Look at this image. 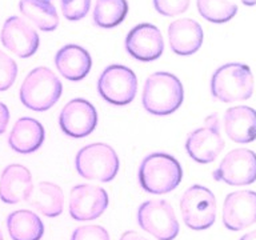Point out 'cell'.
<instances>
[{
    "label": "cell",
    "instance_id": "obj_1",
    "mask_svg": "<svg viewBox=\"0 0 256 240\" xmlns=\"http://www.w3.org/2000/svg\"><path fill=\"white\" fill-rule=\"evenodd\" d=\"M183 171L174 156L155 152L146 156L139 168V183L144 191L163 195L174 191L182 182Z\"/></svg>",
    "mask_w": 256,
    "mask_h": 240
},
{
    "label": "cell",
    "instance_id": "obj_2",
    "mask_svg": "<svg viewBox=\"0 0 256 240\" xmlns=\"http://www.w3.org/2000/svg\"><path fill=\"white\" fill-rule=\"evenodd\" d=\"M183 84L170 72H155L144 84L143 107L152 115H170L183 103Z\"/></svg>",
    "mask_w": 256,
    "mask_h": 240
},
{
    "label": "cell",
    "instance_id": "obj_3",
    "mask_svg": "<svg viewBox=\"0 0 256 240\" xmlns=\"http://www.w3.org/2000/svg\"><path fill=\"white\" fill-rule=\"evenodd\" d=\"M211 94L222 103H234L250 99L254 94L251 68L242 63H228L214 72Z\"/></svg>",
    "mask_w": 256,
    "mask_h": 240
},
{
    "label": "cell",
    "instance_id": "obj_4",
    "mask_svg": "<svg viewBox=\"0 0 256 240\" xmlns=\"http://www.w3.org/2000/svg\"><path fill=\"white\" fill-rule=\"evenodd\" d=\"M63 91L58 76L47 67L32 70L20 87L22 103L32 111L43 112L55 106Z\"/></svg>",
    "mask_w": 256,
    "mask_h": 240
},
{
    "label": "cell",
    "instance_id": "obj_5",
    "mask_svg": "<svg viewBox=\"0 0 256 240\" xmlns=\"http://www.w3.org/2000/svg\"><path fill=\"white\" fill-rule=\"evenodd\" d=\"M76 170L84 179L111 182L119 171V158L115 150L104 143H94L82 148L76 155Z\"/></svg>",
    "mask_w": 256,
    "mask_h": 240
},
{
    "label": "cell",
    "instance_id": "obj_6",
    "mask_svg": "<svg viewBox=\"0 0 256 240\" xmlns=\"http://www.w3.org/2000/svg\"><path fill=\"white\" fill-rule=\"evenodd\" d=\"M180 211L186 226L194 231H203L215 223L216 199L207 187L195 184L180 199Z\"/></svg>",
    "mask_w": 256,
    "mask_h": 240
},
{
    "label": "cell",
    "instance_id": "obj_7",
    "mask_svg": "<svg viewBox=\"0 0 256 240\" xmlns=\"http://www.w3.org/2000/svg\"><path fill=\"white\" fill-rule=\"evenodd\" d=\"M138 222L158 240H174L180 230L174 208L167 200L144 202L138 211Z\"/></svg>",
    "mask_w": 256,
    "mask_h": 240
},
{
    "label": "cell",
    "instance_id": "obj_8",
    "mask_svg": "<svg viewBox=\"0 0 256 240\" xmlns=\"http://www.w3.org/2000/svg\"><path fill=\"white\" fill-rule=\"evenodd\" d=\"M98 91L106 102L115 106L131 103L138 91V79L132 70L120 64L108 66L99 78Z\"/></svg>",
    "mask_w": 256,
    "mask_h": 240
},
{
    "label": "cell",
    "instance_id": "obj_9",
    "mask_svg": "<svg viewBox=\"0 0 256 240\" xmlns=\"http://www.w3.org/2000/svg\"><path fill=\"white\" fill-rule=\"evenodd\" d=\"M224 140L220 135L218 114H212L206 119L204 127L192 131L186 142V150L192 159L200 164L212 163L223 151Z\"/></svg>",
    "mask_w": 256,
    "mask_h": 240
},
{
    "label": "cell",
    "instance_id": "obj_10",
    "mask_svg": "<svg viewBox=\"0 0 256 240\" xmlns=\"http://www.w3.org/2000/svg\"><path fill=\"white\" fill-rule=\"evenodd\" d=\"M216 182L230 186H248L256 182V154L247 148H236L224 156L214 174Z\"/></svg>",
    "mask_w": 256,
    "mask_h": 240
},
{
    "label": "cell",
    "instance_id": "obj_11",
    "mask_svg": "<svg viewBox=\"0 0 256 240\" xmlns=\"http://www.w3.org/2000/svg\"><path fill=\"white\" fill-rule=\"evenodd\" d=\"M98 124L95 107L86 99L68 102L60 112L59 126L66 135L71 138L88 136Z\"/></svg>",
    "mask_w": 256,
    "mask_h": 240
},
{
    "label": "cell",
    "instance_id": "obj_12",
    "mask_svg": "<svg viewBox=\"0 0 256 240\" xmlns=\"http://www.w3.org/2000/svg\"><path fill=\"white\" fill-rule=\"evenodd\" d=\"M256 223V192H231L224 200L223 224L230 231H242Z\"/></svg>",
    "mask_w": 256,
    "mask_h": 240
},
{
    "label": "cell",
    "instance_id": "obj_13",
    "mask_svg": "<svg viewBox=\"0 0 256 240\" xmlns=\"http://www.w3.org/2000/svg\"><path fill=\"white\" fill-rule=\"evenodd\" d=\"M108 207V195L103 188L88 184L75 186L70 198V215L72 219L86 222L102 216Z\"/></svg>",
    "mask_w": 256,
    "mask_h": 240
},
{
    "label": "cell",
    "instance_id": "obj_14",
    "mask_svg": "<svg viewBox=\"0 0 256 240\" xmlns=\"http://www.w3.org/2000/svg\"><path fill=\"white\" fill-rule=\"evenodd\" d=\"M126 50L140 62L159 59L164 50V40L158 27L148 23L138 24L126 38Z\"/></svg>",
    "mask_w": 256,
    "mask_h": 240
},
{
    "label": "cell",
    "instance_id": "obj_15",
    "mask_svg": "<svg viewBox=\"0 0 256 240\" xmlns=\"http://www.w3.org/2000/svg\"><path fill=\"white\" fill-rule=\"evenodd\" d=\"M2 43L19 58H30L39 48V36L34 28L19 16L6 20L2 30Z\"/></svg>",
    "mask_w": 256,
    "mask_h": 240
},
{
    "label": "cell",
    "instance_id": "obj_16",
    "mask_svg": "<svg viewBox=\"0 0 256 240\" xmlns=\"http://www.w3.org/2000/svg\"><path fill=\"white\" fill-rule=\"evenodd\" d=\"M34 190L32 176L30 170L20 166L11 164L4 168L0 176V199L7 204H16L28 200Z\"/></svg>",
    "mask_w": 256,
    "mask_h": 240
},
{
    "label": "cell",
    "instance_id": "obj_17",
    "mask_svg": "<svg viewBox=\"0 0 256 240\" xmlns=\"http://www.w3.org/2000/svg\"><path fill=\"white\" fill-rule=\"evenodd\" d=\"M168 39L170 47L176 55H192L203 44V30L196 20L178 19L168 27Z\"/></svg>",
    "mask_w": 256,
    "mask_h": 240
},
{
    "label": "cell",
    "instance_id": "obj_18",
    "mask_svg": "<svg viewBox=\"0 0 256 240\" xmlns=\"http://www.w3.org/2000/svg\"><path fill=\"white\" fill-rule=\"evenodd\" d=\"M55 66L63 78L71 82L83 80L91 70L90 52L76 44H67L56 52Z\"/></svg>",
    "mask_w": 256,
    "mask_h": 240
},
{
    "label": "cell",
    "instance_id": "obj_19",
    "mask_svg": "<svg viewBox=\"0 0 256 240\" xmlns=\"http://www.w3.org/2000/svg\"><path fill=\"white\" fill-rule=\"evenodd\" d=\"M224 128L235 143H251L256 139V111L247 106L228 108L224 115Z\"/></svg>",
    "mask_w": 256,
    "mask_h": 240
},
{
    "label": "cell",
    "instance_id": "obj_20",
    "mask_svg": "<svg viewBox=\"0 0 256 240\" xmlns=\"http://www.w3.org/2000/svg\"><path fill=\"white\" fill-rule=\"evenodd\" d=\"M43 142V126L32 118H22L18 120L8 138L10 147L23 155L35 152Z\"/></svg>",
    "mask_w": 256,
    "mask_h": 240
},
{
    "label": "cell",
    "instance_id": "obj_21",
    "mask_svg": "<svg viewBox=\"0 0 256 240\" xmlns=\"http://www.w3.org/2000/svg\"><path fill=\"white\" fill-rule=\"evenodd\" d=\"M27 202L44 216L56 218L63 212L64 195L59 186L42 182L38 187L32 190Z\"/></svg>",
    "mask_w": 256,
    "mask_h": 240
},
{
    "label": "cell",
    "instance_id": "obj_22",
    "mask_svg": "<svg viewBox=\"0 0 256 240\" xmlns=\"http://www.w3.org/2000/svg\"><path fill=\"white\" fill-rule=\"evenodd\" d=\"M7 228L12 240H40L44 234L43 222L28 210L12 212L7 218Z\"/></svg>",
    "mask_w": 256,
    "mask_h": 240
},
{
    "label": "cell",
    "instance_id": "obj_23",
    "mask_svg": "<svg viewBox=\"0 0 256 240\" xmlns=\"http://www.w3.org/2000/svg\"><path fill=\"white\" fill-rule=\"evenodd\" d=\"M20 12L42 31H55L59 16L50 0H20Z\"/></svg>",
    "mask_w": 256,
    "mask_h": 240
},
{
    "label": "cell",
    "instance_id": "obj_24",
    "mask_svg": "<svg viewBox=\"0 0 256 240\" xmlns=\"http://www.w3.org/2000/svg\"><path fill=\"white\" fill-rule=\"evenodd\" d=\"M127 0H98L94 10V23L100 28H114L127 16Z\"/></svg>",
    "mask_w": 256,
    "mask_h": 240
},
{
    "label": "cell",
    "instance_id": "obj_25",
    "mask_svg": "<svg viewBox=\"0 0 256 240\" xmlns=\"http://www.w3.org/2000/svg\"><path fill=\"white\" fill-rule=\"evenodd\" d=\"M198 11L211 23H227L236 15L238 6L232 0H196Z\"/></svg>",
    "mask_w": 256,
    "mask_h": 240
},
{
    "label": "cell",
    "instance_id": "obj_26",
    "mask_svg": "<svg viewBox=\"0 0 256 240\" xmlns=\"http://www.w3.org/2000/svg\"><path fill=\"white\" fill-rule=\"evenodd\" d=\"M18 75V66L15 60L7 54L0 51V92L11 87Z\"/></svg>",
    "mask_w": 256,
    "mask_h": 240
},
{
    "label": "cell",
    "instance_id": "obj_27",
    "mask_svg": "<svg viewBox=\"0 0 256 240\" xmlns=\"http://www.w3.org/2000/svg\"><path fill=\"white\" fill-rule=\"evenodd\" d=\"M91 7V0H62V12L66 19L80 20L87 15Z\"/></svg>",
    "mask_w": 256,
    "mask_h": 240
},
{
    "label": "cell",
    "instance_id": "obj_28",
    "mask_svg": "<svg viewBox=\"0 0 256 240\" xmlns=\"http://www.w3.org/2000/svg\"><path fill=\"white\" fill-rule=\"evenodd\" d=\"M154 7L160 15L178 16L190 7V0H154Z\"/></svg>",
    "mask_w": 256,
    "mask_h": 240
},
{
    "label": "cell",
    "instance_id": "obj_29",
    "mask_svg": "<svg viewBox=\"0 0 256 240\" xmlns=\"http://www.w3.org/2000/svg\"><path fill=\"white\" fill-rule=\"evenodd\" d=\"M71 240H110V235L102 226H83L74 231Z\"/></svg>",
    "mask_w": 256,
    "mask_h": 240
},
{
    "label": "cell",
    "instance_id": "obj_30",
    "mask_svg": "<svg viewBox=\"0 0 256 240\" xmlns=\"http://www.w3.org/2000/svg\"><path fill=\"white\" fill-rule=\"evenodd\" d=\"M8 122H10V111L7 106L0 102V135L7 130Z\"/></svg>",
    "mask_w": 256,
    "mask_h": 240
},
{
    "label": "cell",
    "instance_id": "obj_31",
    "mask_svg": "<svg viewBox=\"0 0 256 240\" xmlns=\"http://www.w3.org/2000/svg\"><path fill=\"white\" fill-rule=\"evenodd\" d=\"M120 240H148V239H146L144 236H142L140 234H138V232L135 231H127V232H124L123 235H122Z\"/></svg>",
    "mask_w": 256,
    "mask_h": 240
},
{
    "label": "cell",
    "instance_id": "obj_32",
    "mask_svg": "<svg viewBox=\"0 0 256 240\" xmlns=\"http://www.w3.org/2000/svg\"><path fill=\"white\" fill-rule=\"evenodd\" d=\"M240 240H256V230H254V231L248 232V234L243 235L242 238H240Z\"/></svg>",
    "mask_w": 256,
    "mask_h": 240
},
{
    "label": "cell",
    "instance_id": "obj_33",
    "mask_svg": "<svg viewBox=\"0 0 256 240\" xmlns=\"http://www.w3.org/2000/svg\"><path fill=\"white\" fill-rule=\"evenodd\" d=\"M242 3L247 7H254V6H256V0H242Z\"/></svg>",
    "mask_w": 256,
    "mask_h": 240
},
{
    "label": "cell",
    "instance_id": "obj_34",
    "mask_svg": "<svg viewBox=\"0 0 256 240\" xmlns=\"http://www.w3.org/2000/svg\"><path fill=\"white\" fill-rule=\"evenodd\" d=\"M0 240H3V234H2V230H0Z\"/></svg>",
    "mask_w": 256,
    "mask_h": 240
}]
</instances>
